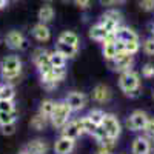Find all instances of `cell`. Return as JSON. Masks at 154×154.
Here are the masks:
<instances>
[{"mask_svg": "<svg viewBox=\"0 0 154 154\" xmlns=\"http://www.w3.org/2000/svg\"><path fill=\"white\" fill-rule=\"evenodd\" d=\"M116 37L117 40L126 43V42H139V35L134 29L128 28V26H119L116 29Z\"/></svg>", "mask_w": 154, "mask_h": 154, "instance_id": "cell-13", "label": "cell"}, {"mask_svg": "<svg viewBox=\"0 0 154 154\" xmlns=\"http://www.w3.org/2000/svg\"><path fill=\"white\" fill-rule=\"evenodd\" d=\"M89 38H93V40H96V42H103L105 40V38L108 37V31L103 28V26H102V25L100 23H97V25H94V26H91V29H89Z\"/></svg>", "mask_w": 154, "mask_h": 154, "instance_id": "cell-19", "label": "cell"}, {"mask_svg": "<svg viewBox=\"0 0 154 154\" xmlns=\"http://www.w3.org/2000/svg\"><path fill=\"white\" fill-rule=\"evenodd\" d=\"M46 123H48V119H46V117H43L42 114H35L34 117L31 119V122H29L31 128H34V130H37V131L43 130V128L46 126Z\"/></svg>", "mask_w": 154, "mask_h": 154, "instance_id": "cell-26", "label": "cell"}, {"mask_svg": "<svg viewBox=\"0 0 154 154\" xmlns=\"http://www.w3.org/2000/svg\"><path fill=\"white\" fill-rule=\"evenodd\" d=\"M99 23H100L108 32H116V29L120 26V23L114 22V20H111V19H108V17H105V16H102V19H100Z\"/></svg>", "mask_w": 154, "mask_h": 154, "instance_id": "cell-27", "label": "cell"}, {"mask_svg": "<svg viewBox=\"0 0 154 154\" xmlns=\"http://www.w3.org/2000/svg\"><path fill=\"white\" fill-rule=\"evenodd\" d=\"M49 63H51L53 68H65L66 57L56 49V51H53V53H49Z\"/></svg>", "mask_w": 154, "mask_h": 154, "instance_id": "cell-22", "label": "cell"}, {"mask_svg": "<svg viewBox=\"0 0 154 154\" xmlns=\"http://www.w3.org/2000/svg\"><path fill=\"white\" fill-rule=\"evenodd\" d=\"M17 130V125L16 122H11V123H5V125H0V133L3 136H12Z\"/></svg>", "mask_w": 154, "mask_h": 154, "instance_id": "cell-29", "label": "cell"}, {"mask_svg": "<svg viewBox=\"0 0 154 154\" xmlns=\"http://www.w3.org/2000/svg\"><path fill=\"white\" fill-rule=\"evenodd\" d=\"M62 2H69V0H62Z\"/></svg>", "mask_w": 154, "mask_h": 154, "instance_id": "cell-42", "label": "cell"}, {"mask_svg": "<svg viewBox=\"0 0 154 154\" xmlns=\"http://www.w3.org/2000/svg\"><path fill=\"white\" fill-rule=\"evenodd\" d=\"M103 16L111 19V20H114V22H117V23L122 22V14H120V11H117V9H108Z\"/></svg>", "mask_w": 154, "mask_h": 154, "instance_id": "cell-32", "label": "cell"}, {"mask_svg": "<svg viewBox=\"0 0 154 154\" xmlns=\"http://www.w3.org/2000/svg\"><path fill=\"white\" fill-rule=\"evenodd\" d=\"M139 6L146 12L154 11V0H139Z\"/></svg>", "mask_w": 154, "mask_h": 154, "instance_id": "cell-37", "label": "cell"}, {"mask_svg": "<svg viewBox=\"0 0 154 154\" xmlns=\"http://www.w3.org/2000/svg\"><path fill=\"white\" fill-rule=\"evenodd\" d=\"M142 75L145 79H152L154 77V65L152 63H146L142 66Z\"/></svg>", "mask_w": 154, "mask_h": 154, "instance_id": "cell-34", "label": "cell"}, {"mask_svg": "<svg viewBox=\"0 0 154 154\" xmlns=\"http://www.w3.org/2000/svg\"><path fill=\"white\" fill-rule=\"evenodd\" d=\"M140 49V43L139 42H126L125 43V51L126 53H130V54H136L137 51Z\"/></svg>", "mask_w": 154, "mask_h": 154, "instance_id": "cell-36", "label": "cell"}, {"mask_svg": "<svg viewBox=\"0 0 154 154\" xmlns=\"http://www.w3.org/2000/svg\"><path fill=\"white\" fill-rule=\"evenodd\" d=\"M32 35H34L35 40H38V42H48L51 38V31H49L46 23L38 22L37 25L32 26Z\"/></svg>", "mask_w": 154, "mask_h": 154, "instance_id": "cell-14", "label": "cell"}, {"mask_svg": "<svg viewBox=\"0 0 154 154\" xmlns=\"http://www.w3.org/2000/svg\"><path fill=\"white\" fill-rule=\"evenodd\" d=\"M56 49L59 51V53H62L66 59H72V57H75L77 51H79V46H71V45H66V43H60V42H57Z\"/></svg>", "mask_w": 154, "mask_h": 154, "instance_id": "cell-23", "label": "cell"}, {"mask_svg": "<svg viewBox=\"0 0 154 154\" xmlns=\"http://www.w3.org/2000/svg\"><path fill=\"white\" fill-rule=\"evenodd\" d=\"M60 131H62V136H66V137L74 139V140L83 134V130H82L79 120H71V122L68 120L65 125L60 128Z\"/></svg>", "mask_w": 154, "mask_h": 154, "instance_id": "cell-9", "label": "cell"}, {"mask_svg": "<svg viewBox=\"0 0 154 154\" xmlns=\"http://www.w3.org/2000/svg\"><path fill=\"white\" fill-rule=\"evenodd\" d=\"M5 43L9 49H25L28 46V42L20 31H9L5 37Z\"/></svg>", "mask_w": 154, "mask_h": 154, "instance_id": "cell-8", "label": "cell"}, {"mask_svg": "<svg viewBox=\"0 0 154 154\" xmlns=\"http://www.w3.org/2000/svg\"><path fill=\"white\" fill-rule=\"evenodd\" d=\"M0 111H5V112H16L14 100H2V99H0Z\"/></svg>", "mask_w": 154, "mask_h": 154, "instance_id": "cell-31", "label": "cell"}, {"mask_svg": "<svg viewBox=\"0 0 154 154\" xmlns=\"http://www.w3.org/2000/svg\"><path fill=\"white\" fill-rule=\"evenodd\" d=\"M151 151V143H149V139L148 137H136L133 140V145H131V152L133 154H149Z\"/></svg>", "mask_w": 154, "mask_h": 154, "instance_id": "cell-12", "label": "cell"}, {"mask_svg": "<svg viewBox=\"0 0 154 154\" xmlns=\"http://www.w3.org/2000/svg\"><path fill=\"white\" fill-rule=\"evenodd\" d=\"M14 97H16V91H14V86L11 83L0 85V99L2 100H14Z\"/></svg>", "mask_w": 154, "mask_h": 154, "instance_id": "cell-24", "label": "cell"}, {"mask_svg": "<svg viewBox=\"0 0 154 154\" xmlns=\"http://www.w3.org/2000/svg\"><path fill=\"white\" fill-rule=\"evenodd\" d=\"M74 139H69L66 136H60L56 143H54V151L57 154H71L74 149Z\"/></svg>", "mask_w": 154, "mask_h": 154, "instance_id": "cell-11", "label": "cell"}, {"mask_svg": "<svg viewBox=\"0 0 154 154\" xmlns=\"http://www.w3.org/2000/svg\"><path fill=\"white\" fill-rule=\"evenodd\" d=\"M152 97H154V91H152Z\"/></svg>", "mask_w": 154, "mask_h": 154, "instance_id": "cell-43", "label": "cell"}, {"mask_svg": "<svg viewBox=\"0 0 154 154\" xmlns=\"http://www.w3.org/2000/svg\"><path fill=\"white\" fill-rule=\"evenodd\" d=\"M6 3H8V0H0V9H3L6 6Z\"/></svg>", "mask_w": 154, "mask_h": 154, "instance_id": "cell-40", "label": "cell"}, {"mask_svg": "<svg viewBox=\"0 0 154 154\" xmlns=\"http://www.w3.org/2000/svg\"><path fill=\"white\" fill-rule=\"evenodd\" d=\"M65 102L69 105V108L72 111H80L86 105V96L83 93H79V91H72L66 96Z\"/></svg>", "mask_w": 154, "mask_h": 154, "instance_id": "cell-10", "label": "cell"}, {"mask_svg": "<svg viewBox=\"0 0 154 154\" xmlns=\"http://www.w3.org/2000/svg\"><path fill=\"white\" fill-rule=\"evenodd\" d=\"M0 71H2V79L6 83L19 82L22 74V60L17 56H6L0 60Z\"/></svg>", "mask_w": 154, "mask_h": 154, "instance_id": "cell-1", "label": "cell"}, {"mask_svg": "<svg viewBox=\"0 0 154 154\" xmlns=\"http://www.w3.org/2000/svg\"><path fill=\"white\" fill-rule=\"evenodd\" d=\"M108 65L112 71H126L133 66V54L126 53V51H120V53L116 54V57L112 60H106Z\"/></svg>", "mask_w": 154, "mask_h": 154, "instance_id": "cell-5", "label": "cell"}, {"mask_svg": "<svg viewBox=\"0 0 154 154\" xmlns=\"http://www.w3.org/2000/svg\"><path fill=\"white\" fill-rule=\"evenodd\" d=\"M79 122H80V126H82V130H83V134L86 133V134H91L93 136V133L97 130V125L91 120L86 116V117H82V119H79Z\"/></svg>", "mask_w": 154, "mask_h": 154, "instance_id": "cell-25", "label": "cell"}, {"mask_svg": "<svg viewBox=\"0 0 154 154\" xmlns=\"http://www.w3.org/2000/svg\"><path fill=\"white\" fill-rule=\"evenodd\" d=\"M71 112H72V109L69 108V105L66 103L65 100L63 102H56V108H54L53 116L49 117V122L53 123V126H56V128L60 130V128L69 120Z\"/></svg>", "mask_w": 154, "mask_h": 154, "instance_id": "cell-3", "label": "cell"}, {"mask_svg": "<svg viewBox=\"0 0 154 154\" xmlns=\"http://www.w3.org/2000/svg\"><path fill=\"white\" fill-rule=\"evenodd\" d=\"M74 3L77 8H80V9H86L89 5H91V0H74Z\"/></svg>", "mask_w": 154, "mask_h": 154, "instance_id": "cell-38", "label": "cell"}, {"mask_svg": "<svg viewBox=\"0 0 154 154\" xmlns=\"http://www.w3.org/2000/svg\"><path fill=\"white\" fill-rule=\"evenodd\" d=\"M88 117L89 119H91L97 126H100L102 125V122H103V117H105V112L103 111H102V109H91V111H89V114H88Z\"/></svg>", "mask_w": 154, "mask_h": 154, "instance_id": "cell-28", "label": "cell"}, {"mask_svg": "<svg viewBox=\"0 0 154 154\" xmlns=\"http://www.w3.org/2000/svg\"><path fill=\"white\" fill-rule=\"evenodd\" d=\"M143 51L148 56H154V37L146 38V40L143 42Z\"/></svg>", "mask_w": 154, "mask_h": 154, "instance_id": "cell-35", "label": "cell"}, {"mask_svg": "<svg viewBox=\"0 0 154 154\" xmlns=\"http://www.w3.org/2000/svg\"><path fill=\"white\" fill-rule=\"evenodd\" d=\"M19 154H29V152H28V151H26V149H23V151H20V152H19Z\"/></svg>", "mask_w": 154, "mask_h": 154, "instance_id": "cell-41", "label": "cell"}, {"mask_svg": "<svg viewBox=\"0 0 154 154\" xmlns=\"http://www.w3.org/2000/svg\"><path fill=\"white\" fill-rule=\"evenodd\" d=\"M54 16H56V12H54V8L51 6L49 3H46V5H43L40 9H38V12H37V19H38V22H42V23H49L51 20L54 19Z\"/></svg>", "mask_w": 154, "mask_h": 154, "instance_id": "cell-18", "label": "cell"}, {"mask_svg": "<svg viewBox=\"0 0 154 154\" xmlns=\"http://www.w3.org/2000/svg\"><path fill=\"white\" fill-rule=\"evenodd\" d=\"M119 86L120 89L130 97L137 96L139 91V86H140V77L137 72L131 71V69H126L120 74L119 77Z\"/></svg>", "mask_w": 154, "mask_h": 154, "instance_id": "cell-2", "label": "cell"}, {"mask_svg": "<svg viewBox=\"0 0 154 154\" xmlns=\"http://www.w3.org/2000/svg\"><path fill=\"white\" fill-rule=\"evenodd\" d=\"M65 75H66V69L65 68H51L46 74L40 75L42 86L45 89H48V91H51V89H54L57 86L59 82H62L63 79H65Z\"/></svg>", "mask_w": 154, "mask_h": 154, "instance_id": "cell-4", "label": "cell"}, {"mask_svg": "<svg viewBox=\"0 0 154 154\" xmlns=\"http://www.w3.org/2000/svg\"><path fill=\"white\" fill-rule=\"evenodd\" d=\"M99 154H112V151H108V149H102V148H99Z\"/></svg>", "mask_w": 154, "mask_h": 154, "instance_id": "cell-39", "label": "cell"}, {"mask_svg": "<svg viewBox=\"0 0 154 154\" xmlns=\"http://www.w3.org/2000/svg\"><path fill=\"white\" fill-rule=\"evenodd\" d=\"M54 108H56V102L51 100V99H46L40 103V106H38V114H42L43 117H46L49 120V117L54 112Z\"/></svg>", "mask_w": 154, "mask_h": 154, "instance_id": "cell-21", "label": "cell"}, {"mask_svg": "<svg viewBox=\"0 0 154 154\" xmlns=\"http://www.w3.org/2000/svg\"><path fill=\"white\" fill-rule=\"evenodd\" d=\"M25 149L29 154H48V143L43 139H34L26 145Z\"/></svg>", "mask_w": 154, "mask_h": 154, "instance_id": "cell-15", "label": "cell"}, {"mask_svg": "<svg viewBox=\"0 0 154 154\" xmlns=\"http://www.w3.org/2000/svg\"><path fill=\"white\" fill-rule=\"evenodd\" d=\"M93 99L99 103H105L111 99V89L105 85H97L94 89H93Z\"/></svg>", "mask_w": 154, "mask_h": 154, "instance_id": "cell-16", "label": "cell"}, {"mask_svg": "<svg viewBox=\"0 0 154 154\" xmlns=\"http://www.w3.org/2000/svg\"><path fill=\"white\" fill-rule=\"evenodd\" d=\"M148 119H149V117H148V114H146L145 111L137 109V111H134V112L130 116V117H128L126 126L130 128L131 131H143V128H145Z\"/></svg>", "mask_w": 154, "mask_h": 154, "instance_id": "cell-7", "label": "cell"}, {"mask_svg": "<svg viewBox=\"0 0 154 154\" xmlns=\"http://www.w3.org/2000/svg\"><path fill=\"white\" fill-rule=\"evenodd\" d=\"M103 128V131L106 133L108 137H112V139H117L122 133V126H120V122L119 119L116 117L114 114H105L103 117V122L100 125Z\"/></svg>", "mask_w": 154, "mask_h": 154, "instance_id": "cell-6", "label": "cell"}, {"mask_svg": "<svg viewBox=\"0 0 154 154\" xmlns=\"http://www.w3.org/2000/svg\"><path fill=\"white\" fill-rule=\"evenodd\" d=\"M16 112H5V111H0V125H5V123H11V122H16Z\"/></svg>", "mask_w": 154, "mask_h": 154, "instance_id": "cell-30", "label": "cell"}, {"mask_svg": "<svg viewBox=\"0 0 154 154\" xmlns=\"http://www.w3.org/2000/svg\"><path fill=\"white\" fill-rule=\"evenodd\" d=\"M57 42L66 43V45H71V46H79V35H77L75 32H72V31H63L59 35Z\"/></svg>", "mask_w": 154, "mask_h": 154, "instance_id": "cell-20", "label": "cell"}, {"mask_svg": "<svg viewBox=\"0 0 154 154\" xmlns=\"http://www.w3.org/2000/svg\"><path fill=\"white\" fill-rule=\"evenodd\" d=\"M32 63L37 68H40V66L46 65V63H49V53L46 49H43V48H37L32 53Z\"/></svg>", "mask_w": 154, "mask_h": 154, "instance_id": "cell-17", "label": "cell"}, {"mask_svg": "<svg viewBox=\"0 0 154 154\" xmlns=\"http://www.w3.org/2000/svg\"><path fill=\"white\" fill-rule=\"evenodd\" d=\"M143 133L146 134L148 139L154 140V119H148V122H146V125L143 128Z\"/></svg>", "mask_w": 154, "mask_h": 154, "instance_id": "cell-33", "label": "cell"}]
</instances>
